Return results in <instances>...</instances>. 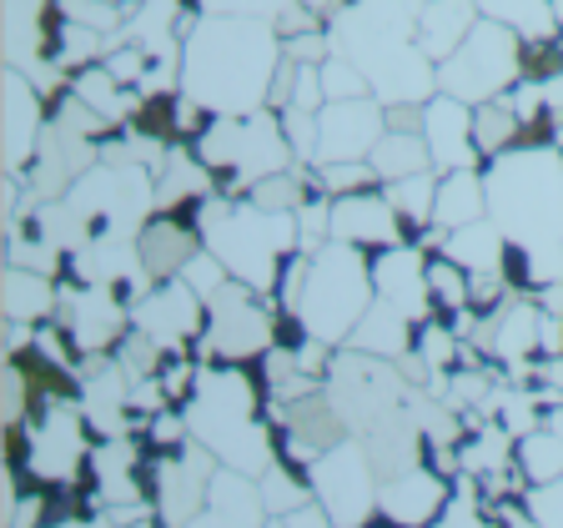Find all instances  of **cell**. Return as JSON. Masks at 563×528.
I'll return each instance as SVG.
<instances>
[{"instance_id": "6da1fadb", "label": "cell", "mask_w": 563, "mask_h": 528, "mask_svg": "<svg viewBox=\"0 0 563 528\" xmlns=\"http://www.w3.org/2000/svg\"><path fill=\"white\" fill-rule=\"evenodd\" d=\"M277 66V21H257V15H201L181 41V91L211 117L262 111Z\"/></svg>"}, {"instance_id": "7a4b0ae2", "label": "cell", "mask_w": 563, "mask_h": 528, "mask_svg": "<svg viewBox=\"0 0 563 528\" xmlns=\"http://www.w3.org/2000/svg\"><path fill=\"white\" fill-rule=\"evenodd\" d=\"M418 6L422 0H357L332 31V51L367 76L383 106H428L438 96V66L418 46Z\"/></svg>"}, {"instance_id": "3957f363", "label": "cell", "mask_w": 563, "mask_h": 528, "mask_svg": "<svg viewBox=\"0 0 563 528\" xmlns=\"http://www.w3.org/2000/svg\"><path fill=\"white\" fill-rule=\"evenodd\" d=\"M488 217L539 257L543 282L563 277V152H504L483 166Z\"/></svg>"}, {"instance_id": "277c9868", "label": "cell", "mask_w": 563, "mask_h": 528, "mask_svg": "<svg viewBox=\"0 0 563 528\" xmlns=\"http://www.w3.org/2000/svg\"><path fill=\"white\" fill-rule=\"evenodd\" d=\"M187 428L222 469L262 473L272 469V403L246 373V363H201V383L191 393Z\"/></svg>"}, {"instance_id": "5b68a950", "label": "cell", "mask_w": 563, "mask_h": 528, "mask_svg": "<svg viewBox=\"0 0 563 528\" xmlns=\"http://www.w3.org/2000/svg\"><path fill=\"white\" fill-rule=\"evenodd\" d=\"M297 211H267L257 201H227L211 197L207 201V252L222 257V267L236 282L257 287L272 302L282 262L297 252Z\"/></svg>"}, {"instance_id": "8992f818", "label": "cell", "mask_w": 563, "mask_h": 528, "mask_svg": "<svg viewBox=\"0 0 563 528\" xmlns=\"http://www.w3.org/2000/svg\"><path fill=\"white\" fill-rule=\"evenodd\" d=\"M377 302L373 287V267H367V252L347 242H322L312 252V267H307V287H302V322L312 328V338L332 342V348H347L352 328L363 322V312Z\"/></svg>"}, {"instance_id": "52a82bcc", "label": "cell", "mask_w": 563, "mask_h": 528, "mask_svg": "<svg viewBox=\"0 0 563 528\" xmlns=\"http://www.w3.org/2000/svg\"><path fill=\"white\" fill-rule=\"evenodd\" d=\"M322 387H328L332 408H338V418L347 422L352 438H363V433H373L377 422L398 418L412 398V383L402 377L398 363L373 358V352H357V348H338Z\"/></svg>"}, {"instance_id": "ba28073f", "label": "cell", "mask_w": 563, "mask_h": 528, "mask_svg": "<svg viewBox=\"0 0 563 528\" xmlns=\"http://www.w3.org/2000/svg\"><path fill=\"white\" fill-rule=\"evenodd\" d=\"M191 152H197L211 172H236L246 191L257 187L262 176L297 166L292 146H287V131H282V117L267 111V106L252 111V117H211Z\"/></svg>"}, {"instance_id": "9c48e42d", "label": "cell", "mask_w": 563, "mask_h": 528, "mask_svg": "<svg viewBox=\"0 0 563 528\" xmlns=\"http://www.w3.org/2000/svg\"><path fill=\"white\" fill-rule=\"evenodd\" d=\"M518 81H523V35L498 21H478L468 31V41L438 66V91L468 106L498 101Z\"/></svg>"}, {"instance_id": "30bf717a", "label": "cell", "mask_w": 563, "mask_h": 528, "mask_svg": "<svg viewBox=\"0 0 563 528\" xmlns=\"http://www.w3.org/2000/svg\"><path fill=\"white\" fill-rule=\"evenodd\" d=\"M272 328H277V307L257 287L232 277L207 302V328L191 342V358L197 363H252L272 352Z\"/></svg>"}, {"instance_id": "8fae6325", "label": "cell", "mask_w": 563, "mask_h": 528, "mask_svg": "<svg viewBox=\"0 0 563 528\" xmlns=\"http://www.w3.org/2000/svg\"><path fill=\"white\" fill-rule=\"evenodd\" d=\"M312 498L332 514L338 528H363V518L377 508V469L367 463L363 438H342L338 448L317 458L312 469Z\"/></svg>"}, {"instance_id": "7c38bea8", "label": "cell", "mask_w": 563, "mask_h": 528, "mask_svg": "<svg viewBox=\"0 0 563 528\" xmlns=\"http://www.w3.org/2000/svg\"><path fill=\"white\" fill-rule=\"evenodd\" d=\"M60 322H66L70 342L81 348V358L96 352H117V342L131 332V307L121 302L101 282H60Z\"/></svg>"}, {"instance_id": "4fadbf2b", "label": "cell", "mask_w": 563, "mask_h": 528, "mask_svg": "<svg viewBox=\"0 0 563 528\" xmlns=\"http://www.w3.org/2000/svg\"><path fill=\"white\" fill-rule=\"evenodd\" d=\"M217 473H222V463H217L197 438L172 448V453H162V463H156V518H162L166 528H181L187 518H197L201 504L211 498Z\"/></svg>"}, {"instance_id": "5bb4252c", "label": "cell", "mask_w": 563, "mask_h": 528, "mask_svg": "<svg viewBox=\"0 0 563 528\" xmlns=\"http://www.w3.org/2000/svg\"><path fill=\"white\" fill-rule=\"evenodd\" d=\"M387 131V111L377 96H357V101H328L317 111V146L312 162H367L373 146Z\"/></svg>"}, {"instance_id": "9a60e30c", "label": "cell", "mask_w": 563, "mask_h": 528, "mask_svg": "<svg viewBox=\"0 0 563 528\" xmlns=\"http://www.w3.org/2000/svg\"><path fill=\"white\" fill-rule=\"evenodd\" d=\"M131 322H136L146 338L162 342L172 358L176 352L191 358V342H197L201 328H207V302H201L181 277H172V282H156L152 293L131 307Z\"/></svg>"}, {"instance_id": "2e32d148", "label": "cell", "mask_w": 563, "mask_h": 528, "mask_svg": "<svg viewBox=\"0 0 563 528\" xmlns=\"http://www.w3.org/2000/svg\"><path fill=\"white\" fill-rule=\"evenodd\" d=\"M41 141H46V96L25 70L5 66V131H0L5 176H25V166L41 152Z\"/></svg>"}, {"instance_id": "e0dca14e", "label": "cell", "mask_w": 563, "mask_h": 528, "mask_svg": "<svg viewBox=\"0 0 563 528\" xmlns=\"http://www.w3.org/2000/svg\"><path fill=\"white\" fill-rule=\"evenodd\" d=\"M332 237L357 252H383V246H398L402 242V222H398V207L387 201V187H367V191H352V197H332Z\"/></svg>"}, {"instance_id": "ac0fdd59", "label": "cell", "mask_w": 563, "mask_h": 528, "mask_svg": "<svg viewBox=\"0 0 563 528\" xmlns=\"http://www.w3.org/2000/svg\"><path fill=\"white\" fill-rule=\"evenodd\" d=\"M428 257H433V252H422V246H412V242L373 252L367 267H373L377 297L393 302V307H402L408 317H428L433 312V302H428Z\"/></svg>"}, {"instance_id": "d6986e66", "label": "cell", "mask_w": 563, "mask_h": 528, "mask_svg": "<svg viewBox=\"0 0 563 528\" xmlns=\"http://www.w3.org/2000/svg\"><path fill=\"white\" fill-rule=\"evenodd\" d=\"M422 141L433 152V172H457V166H483L473 146V106L438 91L422 106Z\"/></svg>"}, {"instance_id": "ffe728a7", "label": "cell", "mask_w": 563, "mask_h": 528, "mask_svg": "<svg viewBox=\"0 0 563 528\" xmlns=\"http://www.w3.org/2000/svg\"><path fill=\"white\" fill-rule=\"evenodd\" d=\"M448 493H453V483H448L443 473L412 463V469H402V473L377 483V514L398 518L402 528H428L438 514H443Z\"/></svg>"}, {"instance_id": "44dd1931", "label": "cell", "mask_w": 563, "mask_h": 528, "mask_svg": "<svg viewBox=\"0 0 563 528\" xmlns=\"http://www.w3.org/2000/svg\"><path fill=\"white\" fill-rule=\"evenodd\" d=\"M267 504H262V488L252 473L222 469L211 483V498L201 504L197 518H187L181 528H262L267 524Z\"/></svg>"}, {"instance_id": "7402d4cb", "label": "cell", "mask_w": 563, "mask_h": 528, "mask_svg": "<svg viewBox=\"0 0 563 528\" xmlns=\"http://www.w3.org/2000/svg\"><path fill=\"white\" fill-rule=\"evenodd\" d=\"M201 246H207V237H201V232H187V227H176L172 217H162V211H156L152 222L136 232L141 267H146V277H152V282L181 277V272H187V262L197 257Z\"/></svg>"}, {"instance_id": "603a6c76", "label": "cell", "mask_w": 563, "mask_h": 528, "mask_svg": "<svg viewBox=\"0 0 563 528\" xmlns=\"http://www.w3.org/2000/svg\"><path fill=\"white\" fill-rule=\"evenodd\" d=\"M478 21L483 15H478L473 0H422L418 6V46H422V56L433 61V66H443V61L468 41V31Z\"/></svg>"}, {"instance_id": "cb8c5ba5", "label": "cell", "mask_w": 563, "mask_h": 528, "mask_svg": "<svg viewBox=\"0 0 563 528\" xmlns=\"http://www.w3.org/2000/svg\"><path fill=\"white\" fill-rule=\"evenodd\" d=\"M60 312V282L46 272L31 267H11L0 272V317L5 322H46Z\"/></svg>"}, {"instance_id": "d4e9b609", "label": "cell", "mask_w": 563, "mask_h": 528, "mask_svg": "<svg viewBox=\"0 0 563 528\" xmlns=\"http://www.w3.org/2000/svg\"><path fill=\"white\" fill-rule=\"evenodd\" d=\"M412 328H418V317H408L402 307H393V302L377 297V302L363 312V322L352 328L347 348L373 352V358H387V363H402V358L412 352Z\"/></svg>"}, {"instance_id": "484cf974", "label": "cell", "mask_w": 563, "mask_h": 528, "mask_svg": "<svg viewBox=\"0 0 563 528\" xmlns=\"http://www.w3.org/2000/svg\"><path fill=\"white\" fill-rule=\"evenodd\" d=\"M438 207H433V227L457 232L468 222L488 217V182H483V166H457V172H438Z\"/></svg>"}, {"instance_id": "4316f807", "label": "cell", "mask_w": 563, "mask_h": 528, "mask_svg": "<svg viewBox=\"0 0 563 528\" xmlns=\"http://www.w3.org/2000/svg\"><path fill=\"white\" fill-rule=\"evenodd\" d=\"M56 0H5V66L41 76V31Z\"/></svg>"}, {"instance_id": "83f0119b", "label": "cell", "mask_w": 563, "mask_h": 528, "mask_svg": "<svg viewBox=\"0 0 563 528\" xmlns=\"http://www.w3.org/2000/svg\"><path fill=\"white\" fill-rule=\"evenodd\" d=\"M504 227L493 222V217H483V222H468V227H457V232L443 237V252L457 262L463 272H498L504 267Z\"/></svg>"}, {"instance_id": "f1b7e54d", "label": "cell", "mask_w": 563, "mask_h": 528, "mask_svg": "<svg viewBox=\"0 0 563 528\" xmlns=\"http://www.w3.org/2000/svg\"><path fill=\"white\" fill-rule=\"evenodd\" d=\"M70 91L81 96V101L91 106L101 121H126L131 111H136V101H141L131 86H121L117 76H111V66H106V61H91V66L76 70V76H70Z\"/></svg>"}, {"instance_id": "f546056e", "label": "cell", "mask_w": 563, "mask_h": 528, "mask_svg": "<svg viewBox=\"0 0 563 528\" xmlns=\"http://www.w3.org/2000/svg\"><path fill=\"white\" fill-rule=\"evenodd\" d=\"M373 172L377 182H402V176H418V172H433V152H428V141L422 131H383V141L373 146Z\"/></svg>"}, {"instance_id": "4dcf8cb0", "label": "cell", "mask_w": 563, "mask_h": 528, "mask_svg": "<svg viewBox=\"0 0 563 528\" xmlns=\"http://www.w3.org/2000/svg\"><path fill=\"white\" fill-rule=\"evenodd\" d=\"M514 453H518V438L504 433L498 422H483V428H473V433L457 443L463 473H473V479H493V473H508V469H514Z\"/></svg>"}, {"instance_id": "1f68e13d", "label": "cell", "mask_w": 563, "mask_h": 528, "mask_svg": "<svg viewBox=\"0 0 563 528\" xmlns=\"http://www.w3.org/2000/svg\"><path fill=\"white\" fill-rule=\"evenodd\" d=\"M483 21H498L508 31H518L523 41H539V35H559V15H553L549 0H473Z\"/></svg>"}, {"instance_id": "d6a6232c", "label": "cell", "mask_w": 563, "mask_h": 528, "mask_svg": "<svg viewBox=\"0 0 563 528\" xmlns=\"http://www.w3.org/2000/svg\"><path fill=\"white\" fill-rule=\"evenodd\" d=\"M514 141H518V117H514V106H508V96L473 106V146H478L483 166H488L493 156L514 152Z\"/></svg>"}, {"instance_id": "836d02e7", "label": "cell", "mask_w": 563, "mask_h": 528, "mask_svg": "<svg viewBox=\"0 0 563 528\" xmlns=\"http://www.w3.org/2000/svg\"><path fill=\"white\" fill-rule=\"evenodd\" d=\"M514 463H518V473H523L528 488H539V483L563 479V438H559V433H549V428H539V433L518 438Z\"/></svg>"}, {"instance_id": "e575fe53", "label": "cell", "mask_w": 563, "mask_h": 528, "mask_svg": "<svg viewBox=\"0 0 563 528\" xmlns=\"http://www.w3.org/2000/svg\"><path fill=\"white\" fill-rule=\"evenodd\" d=\"M257 488H262V504H267L272 518L292 514V508H302L307 498H312V479H307V469H297V463H282V458L257 479Z\"/></svg>"}, {"instance_id": "d590c367", "label": "cell", "mask_w": 563, "mask_h": 528, "mask_svg": "<svg viewBox=\"0 0 563 528\" xmlns=\"http://www.w3.org/2000/svg\"><path fill=\"white\" fill-rule=\"evenodd\" d=\"M428 302H433V317H453L468 307V272L457 267L448 252L428 257Z\"/></svg>"}, {"instance_id": "8d00e7d4", "label": "cell", "mask_w": 563, "mask_h": 528, "mask_svg": "<svg viewBox=\"0 0 563 528\" xmlns=\"http://www.w3.org/2000/svg\"><path fill=\"white\" fill-rule=\"evenodd\" d=\"M317 187L328 191V197H352V191L383 187V182H377L373 162H328V166H317Z\"/></svg>"}, {"instance_id": "74e56055", "label": "cell", "mask_w": 563, "mask_h": 528, "mask_svg": "<svg viewBox=\"0 0 563 528\" xmlns=\"http://www.w3.org/2000/svg\"><path fill=\"white\" fill-rule=\"evenodd\" d=\"M322 91H328V101H357V96H373V86H367V76L342 51H332L322 61Z\"/></svg>"}, {"instance_id": "f35d334b", "label": "cell", "mask_w": 563, "mask_h": 528, "mask_svg": "<svg viewBox=\"0 0 563 528\" xmlns=\"http://www.w3.org/2000/svg\"><path fill=\"white\" fill-rule=\"evenodd\" d=\"M181 282H187L191 293L201 297V302H211V297L222 293L227 282H232V272L222 267V257H217V252H207V246H201L197 257L187 262V272H181Z\"/></svg>"}, {"instance_id": "ab89813d", "label": "cell", "mask_w": 563, "mask_h": 528, "mask_svg": "<svg viewBox=\"0 0 563 528\" xmlns=\"http://www.w3.org/2000/svg\"><path fill=\"white\" fill-rule=\"evenodd\" d=\"M523 508L539 518V528H563V479L528 488L523 493Z\"/></svg>"}, {"instance_id": "60d3db41", "label": "cell", "mask_w": 563, "mask_h": 528, "mask_svg": "<svg viewBox=\"0 0 563 528\" xmlns=\"http://www.w3.org/2000/svg\"><path fill=\"white\" fill-rule=\"evenodd\" d=\"M292 0H201V15H257V21H277Z\"/></svg>"}, {"instance_id": "b9f144b4", "label": "cell", "mask_w": 563, "mask_h": 528, "mask_svg": "<svg viewBox=\"0 0 563 528\" xmlns=\"http://www.w3.org/2000/svg\"><path fill=\"white\" fill-rule=\"evenodd\" d=\"M282 524H287V528H338V524H332V514L317 504V498H307V504L292 508V514H282Z\"/></svg>"}, {"instance_id": "7bdbcfd3", "label": "cell", "mask_w": 563, "mask_h": 528, "mask_svg": "<svg viewBox=\"0 0 563 528\" xmlns=\"http://www.w3.org/2000/svg\"><path fill=\"white\" fill-rule=\"evenodd\" d=\"M387 111V131H422V106L402 101V106H383Z\"/></svg>"}, {"instance_id": "ee69618b", "label": "cell", "mask_w": 563, "mask_h": 528, "mask_svg": "<svg viewBox=\"0 0 563 528\" xmlns=\"http://www.w3.org/2000/svg\"><path fill=\"white\" fill-rule=\"evenodd\" d=\"M543 428H549V433H559V438H563V403H553V408L543 413Z\"/></svg>"}, {"instance_id": "f6af8a7d", "label": "cell", "mask_w": 563, "mask_h": 528, "mask_svg": "<svg viewBox=\"0 0 563 528\" xmlns=\"http://www.w3.org/2000/svg\"><path fill=\"white\" fill-rule=\"evenodd\" d=\"M56 528H111V518H70V524H56Z\"/></svg>"}, {"instance_id": "bcb514c9", "label": "cell", "mask_w": 563, "mask_h": 528, "mask_svg": "<svg viewBox=\"0 0 563 528\" xmlns=\"http://www.w3.org/2000/svg\"><path fill=\"white\" fill-rule=\"evenodd\" d=\"M262 528H287V524H282V518H267V524H262Z\"/></svg>"}, {"instance_id": "7dc6e473", "label": "cell", "mask_w": 563, "mask_h": 528, "mask_svg": "<svg viewBox=\"0 0 563 528\" xmlns=\"http://www.w3.org/2000/svg\"><path fill=\"white\" fill-rule=\"evenodd\" d=\"M121 6H141V0H121Z\"/></svg>"}]
</instances>
